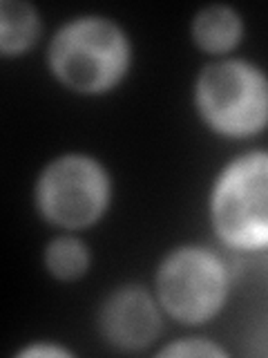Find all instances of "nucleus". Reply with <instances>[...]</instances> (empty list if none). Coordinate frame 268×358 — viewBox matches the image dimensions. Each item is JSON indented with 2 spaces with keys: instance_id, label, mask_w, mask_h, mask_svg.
<instances>
[{
  "instance_id": "f257e3e1",
  "label": "nucleus",
  "mask_w": 268,
  "mask_h": 358,
  "mask_svg": "<svg viewBox=\"0 0 268 358\" xmlns=\"http://www.w3.org/2000/svg\"><path fill=\"white\" fill-rule=\"evenodd\" d=\"M130 43L114 22L87 16L67 22L50 45V67L67 87L98 94L128 72Z\"/></svg>"
},
{
  "instance_id": "f03ea898",
  "label": "nucleus",
  "mask_w": 268,
  "mask_h": 358,
  "mask_svg": "<svg viewBox=\"0 0 268 358\" xmlns=\"http://www.w3.org/2000/svg\"><path fill=\"white\" fill-rule=\"evenodd\" d=\"M212 222L230 249L268 246V152L237 157L212 190Z\"/></svg>"
},
{
  "instance_id": "7ed1b4c3",
  "label": "nucleus",
  "mask_w": 268,
  "mask_h": 358,
  "mask_svg": "<svg viewBox=\"0 0 268 358\" xmlns=\"http://www.w3.org/2000/svg\"><path fill=\"white\" fill-rule=\"evenodd\" d=\"M197 108L217 132L248 137L268 126V78L246 61H219L197 78Z\"/></svg>"
},
{
  "instance_id": "20e7f679",
  "label": "nucleus",
  "mask_w": 268,
  "mask_h": 358,
  "mask_svg": "<svg viewBox=\"0 0 268 358\" xmlns=\"http://www.w3.org/2000/svg\"><path fill=\"white\" fill-rule=\"evenodd\" d=\"M228 291L226 266L215 253L184 246L165 257L156 273V296L179 322L201 324L221 309Z\"/></svg>"
},
{
  "instance_id": "39448f33",
  "label": "nucleus",
  "mask_w": 268,
  "mask_h": 358,
  "mask_svg": "<svg viewBox=\"0 0 268 358\" xmlns=\"http://www.w3.org/2000/svg\"><path fill=\"white\" fill-rule=\"evenodd\" d=\"M43 217L63 229L94 224L110 201V179L98 162L83 155H65L43 171L36 186Z\"/></svg>"
},
{
  "instance_id": "423d86ee",
  "label": "nucleus",
  "mask_w": 268,
  "mask_h": 358,
  "mask_svg": "<svg viewBox=\"0 0 268 358\" xmlns=\"http://www.w3.org/2000/svg\"><path fill=\"white\" fill-rule=\"evenodd\" d=\"M100 331L110 345L137 352L159 338L161 313L148 291L126 287L114 291L100 309Z\"/></svg>"
},
{
  "instance_id": "0eeeda50",
  "label": "nucleus",
  "mask_w": 268,
  "mask_h": 358,
  "mask_svg": "<svg viewBox=\"0 0 268 358\" xmlns=\"http://www.w3.org/2000/svg\"><path fill=\"white\" fill-rule=\"evenodd\" d=\"M193 36L204 52L226 54L241 38V18L226 5H210L195 16Z\"/></svg>"
},
{
  "instance_id": "6e6552de",
  "label": "nucleus",
  "mask_w": 268,
  "mask_h": 358,
  "mask_svg": "<svg viewBox=\"0 0 268 358\" xmlns=\"http://www.w3.org/2000/svg\"><path fill=\"white\" fill-rule=\"evenodd\" d=\"M40 20L36 9L22 0H5L0 5V50L5 56L27 52L38 38Z\"/></svg>"
},
{
  "instance_id": "1a4fd4ad",
  "label": "nucleus",
  "mask_w": 268,
  "mask_h": 358,
  "mask_svg": "<svg viewBox=\"0 0 268 358\" xmlns=\"http://www.w3.org/2000/svg\"><path fill=\"white\" fill-rule=\"evenodd\" d=\"M45 264L50 273L59 280H76L81 278L89 266V253L81 240L72 235H63L50 242L45 251Z\"/></svg>"
},
{
  "instance_id": "9d476101",
  "label": "nucleus",
  "mask_w": 268,
  "mask_h": 358,
  "mask_svg": "<svg viewBox=\"0 0 268 358\" xmlns=\"http://www.w3.org/2000/svg\"><path fill=\"white\" fill-rule=\"evenodd\" d=\"M159 356H226V352L217 347L215 343L204 341V338H188V341H179L163 347Z\"/></svg>"
},
{
  "instance_id": "9b49d317",
  "label": "nucleus",
  "mask_w": 268,
  "mask_h": 358,
  "mask_svg": "<svg viewBox=\"0 0 268 358\" xmlns=\"http://www.w3.org/2000/svg\"><path fill=\"white\" fill-rule=\"evenodd\" d=\"M20 356H67L65 350H59L54 345H34L29 350H25Z\"/></svg>"
}]
</instances>
